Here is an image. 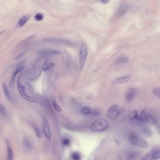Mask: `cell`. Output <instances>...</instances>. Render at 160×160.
<instances>
[{
    "mask_svg": "<svg viewBox=\"0 0 160 160\" xmlns=\"http://www.w3.org/2000/svg\"><path fill=\"white\" fill-rule=\"evenodd\" d=\"M109 123L105 119H100L95 121L91 125L90 130L93 132H102L105 131L109 128Z\"/></svg>",
    "mask_w": 160,
    "mask_h": 160,
    "instance_id": "obj_1",
    "label": "cell"
},
{
    "mask_svg": "<svg viewBox=\"0 0 160 160\" xmlns=\"http://www.w3.org/2000/svg\"><path fill=\"white\" fill-rule=\"evenodd\" d=\"M141 160H152V151H150L146 155H145Z\"/></svg>",
    "mask_w": 160,
    "mask_h": 160,
    "instance_id": "obj_28",
    "label": "cell"
},
{
    "mask_svg": "<svg viewBox=\"0 0 160 160\" xmlns=\"http://www.w3.org/2000/svg\"><path fill=\"white\" fill-rule=\"evenodd\" d=\"M132 77L131 76L122 77L116 79L113 81V84L114 85H119V84H125L127 83L131 79Z\"/></svg>",
    "mask_w": 160,
    "mask_h": 160,
    "instance_id": "obj_12",
    "label": "cell"
},
{
    "mask_svg": "<svg viewBox=\"0 0 160 160\" xmlns=\"http://www.w3.org/2000/svg\"><path fill=\"white\" fill-rule=\"evenodd\" d=\"M121 113V109L119 107L116 105H113L110 107L108 110L107 115L110 119H114L117 118Z\"/></svg>",
    "mask_w": 160,
    "mask_h": 160,
    "instance_id": "obj_5",
    "label": "cell"
},
{
    "mask_svg": "<svg viewBox=\"0 0 160 160\" xmlns=\"http://www.w3.org/2000/svg\"><path fill=\"white\" fill-rule=\"evenodd\" d=\"M24 69H25V66H20L19 67H18L15 71L14 73L12 75L11 77V80H10V83H9V85L10 87H13L14 85L15 84V77L17 75V74L19 73V72H21V71H23Z\"/></svg>",
    "mask_w": 160,
    "mask_h": 160,
    "instance_id": "obj_14",
    "label": "cell"
},
{
    "mask_svg": "<svg viewBox=\"0 0 160 160\" xmlns=\"http://www.w3.org/2000/svg\"><path fill=\"white\" fill-rule=\"evenodd\" d=\"M23 147L24 151L28 152L32 148V144L30 139L27 137H25L23 141Z\"/></svg>",
    "mask_w": 160,
    "mask_h": 160,
    "instance_id": "obj_11",
    "label": "cell"
},
{
    "mask_svg": "<svg viewBox=\"0 0 160 160\" xmlns=\"http://www.w3.org/2000/svg\"></svg>",
    "mask_w": 160,
    "mask_h": 160,
    "instance_id": "obj_36",
    "label": "cell"
},
{
    "mask_svg": "<svg viewBox=\"0 0 160 160\" xmlns=\"http://www.w3.org/2000/svg\"><path fill=\"white\" fill-rule=\"evenodd\" d=\"M54 65V63L52 62H46L42 65V69L44 71H49L52 68Z\"/></svg>",
    "mask_w": 160,
    "mask_h": 160,
    "instance_id": "obj_20",
    "label": "cell"
},
{
    "mask_svg": "<svg viewBox=\"0 0 160 160\" xmlns=\"http://www.w3.org/2000/svg\"><path fill=\"white\" fill-rule=\"evenodd\" d=\"M40 55L44 57H51L53 55H57L60 54V52L57 50L51 49H44L41 50L39 52Z\"/></svg>",
    "mask_w": 160,
    "mask_h": 160,
    "instance_id": "obj_9",
    "label": "cell"
},
{
    "mask_svg": "<svg viewBox=\"0 0 160 160\" xmlns=\"http://www.w3.org/2000/svg\"><path fill=\"white\" fill-rule=\"evenodd\" d=\"M25 53L22 52L20 53L19 55H17V57L15 58V59L16 60H19V59H21L23 57H25Z\"/></svg>",
    "mask_w": 160,
    "mask_h": 160,
    "instance_id": "obj_33",
    "label": "cell"
},
{
    "mask_svg": "<svg viewBox=\"0 0 160 160\" xmlns=\"http://www.w3.org/2000/svg\"><path fill=\"white\" fill-rule=\"evenodd\" d=\"M129 141L134 146H138L141 148H145L148 147L147 143L144 140L134 134H131L129 137Z\"/></svg>",
    "mask_w": 160,
    "mask_h": 160,
    "instance_id": "obj_3",
    "label": "cell"
},
{
    "mask_svg": "<svg viewBox=\"0 0 160 160\" xmlns=\"http://www.w3.org/2000/svg\"><path fill=\"white\" fill-rule=\"evenodd\" d=\"M101 3H103V4H106L107 3H109V1H106V0H104L101 1Z\"/></svg>",
    "mask_w": 160,
    "mask_h": 160,
    "instance_id": "obj_34",
    "label": "cell"
},
{
    "mask_svg": "<svg viewBox=\"0 0 160 160\" xmlns=\"http://www.w3.org/2000/svg\"><path fill=\"white\" fill-rule=\"evenodd\" d=\"M152 151V160H157L160 156V150L159 148H154Z\"/></svg>",
    "mask_w": 160,
    "mask_h": 160,
    "instance_id": "obj_18",
    "label": "cell"
},
{
    "mask_svg": "<svg viewBox=\"0 0 160 160\" xmlns=\"http://www.w3.org/2000/svg\"><path fill=\"white\" fill-rule=\"evenodd\" d=\"M43 19V15L41 13H38L37 14H36L35 16L34 17V19L37 21H41Z\"/></svg>",
    "mask_w": 160,
    "mask_h": 160,
    "instance_id": "obj_27",
    "label": "cell"
},
{
    "mask_svg": "<svg viewBox=\"0 0 160 160\" xmlns=\"http://www.w3.org/2000/svg\"><path fill=\"white\" fill-rule=\"evenodd\" d=\"M0 113L3 115H5L6 114V109L5 108L1 103H0Z\"/></svg>",
    "mask_w": 160,
    "mask_h": 160,
    "instance_id": "obj_30",
    "label": "cell"
},
{
    "mask_svg": "<svg viewBox=\"0 0 160 160\" xmlns=\"http://www.w3.org/2000/svg\"><path fill=\"white\" fill-rule=\"evenodd\" d=\"M33 126H34L33 127H34V130H35V131L36 135L38 138L40 139V138H41V134L40 130H39V129L36 126H35V125H33Z\"/></svg>",
    "mask_w": 160,
    "mask_h": 160,
    "instance_id": "obj_29",
    "label": "cell"
},
{
    "mask_svg": "<svg viewBox=\"0 0 160 160\" xmlns=\"http://www.w3.org/2000/svg\"><path fill=\"white\" fill-rule=\"evenodd\" d=\"M117 158L118 160H124L123 159V158H122L121 156H120V155H117Z\"/></svg>",
    "mask_w": 160,
    "mask_h": 160,
    "instance_id": "obj_35",
    "label": "cell"
},
{
    "mask_svg": "<svg viewBox=\"0 0 160 160\" xmlns=\"http://www.w3.org/2000/svg\"><path fill=\"white\" fill-rule=\"evenodd\" d=\"M88 55V51L85 42H83L80 47L79 53V69L82 71L84 68Z\"/></svg>",
    "mask_w": 160,
    "mask_h": 160,
    "instance_id": "obj_2",
    "label": "cell"
},
{
    "mask_svg": "<svg viewBox=\"0 0 160 160\" xmlns=\"http://www.w3.org/2000/svg\"><path fill=\"white\" fill-rule=\"evenodd\" d=\"M3 92H4V95H5L7 99H8L9 101H11V103H14V100L13 98H12V96H11V95L9 90V89H8L6 85L5 84H3Z\"/></svg>",
    "mask_w": 160,
    "mask_h": 160,
    "instance_id": "obj_16",
    "label": "cell"
},
{
    "mask_svg": "<svg viewBox=\"0 0 160 160\" xmlns=\"http://www.w3.org/2000/svg\"><path fill=\"white\" fill-rule=\"evenodd\" d=\"M20 77H19L17 82V88H18L20 95H21V96L26 101H30V102H35V99L33 98V97L28 95L25 93V87L24 86L22 85L20 82Z\"/></svg>",
    "mask_w": 160,
    "mask_h": 160,
    "instance_id": "obj_6",
    "label": "cell"
},
{
    "mask_svg": "<svg viewBox=\"0 0 160 160\" xmlns=\"http://www.w3.org/2000/svg\"><path fill=\"white\" fill-rule=\"evenodd\" d=\"M129 61V58L127 57H122L117 61L116 63L117 64H125Z\"/></svg>",
    "mask_w": 160,
    "mask_h": 160,
    "instance_id": "obj_21",
    "label": "cell"
},
{
    "mask_svg": "<svg viewBox=\"0 0 160 160\" xmlns=\"http://www.w3.org/2000/svg\"><path fill=\"white\" fill-rule=\"evenodd\" d=\"M129 9V6L127 5H122L120 7L117 11V15L118 17H120L123 16V15L125 14L126 12H127Z\"/></svg>",
    "mask_w": 160,
    "mask_h": 160,
    "instance_id": "obj_17",
    "label": "cell"
},
{
    "mask_svg": "<svg viewBox=\"0 0 160 160\" xmlns=\"http://www.w3.org/2000/svg\"><path fill=\"white\" fill-rule=\"evenodd\" d=\"M42 42L50 43L59 44L69 46H74V44L71 41L64 39L46 38L42 40Z\"/></svg>",
    "mask_w": 160,
    "mask_h": 160,
    "instance_id": "obj_4",
    "label": "cell"
},
{
    "mask_svg": "<svg viewBox=\"0 0 160 160\" xmlns=\"http://www.w3.org/2000/svg\"><path fill=\"white\" fill-rule=\"evenodd\" d=\"M91 112V110L90 109L87 108V107L83 108L81 110V113L83 115H87L89 114Z\"/></svg>",
    "mask_w": 160,
    "mask_h": 160,
    "instance_id": "obj_26",
    "label": "cell"
},
{
    "mask_svg": "<svg viewBox=\"0 0 160 160\" xmlns=\"http://www.w3.org/2000/svg\"><path fill=\"white\" fill-rule=\"evenodd\" d=\"M160 89L159 88H155L154 89V94L158 98H160Z\"/></svg>",
    "mask_w": 160,
    "mask_h": 160,
    "instance_id": "obj_31",
    "label": "cell"
},
{
    "mask_svg": "<svg viewBox=\"0 0 160 160\" xmlns=\"http://www.w3.org/2000/svg\"><path fill=\"white\" fill-rule=\"evenodd\" d=\"M139 118L142 124L149 123L153 120L152 115L147 108L145 109L141 112V115H139Z\"/></svg>",
    "mask_w": 160,
    "mask_h": 160,
    "instance_id": "obj_7",
    "label": "cell"
},
{
    "mask_svg": "<svg viewBox=\"0 0 160 160\" xmlns=\"http://www.w3.org/2000/svg\"><path fill=\"white\" fill-rule=\"evenodd\" d=\"M142 130L143 133H144L146 135H147V136H151V135H152V131L151 129L146 125H144V126H143Z\"/></svg>",
    "mask_w": 160,
    "mask_h": 160,
    "instance_id": "obj_22",
    "label": "cell"
},
{
    "mask_svg": "<svg viewBox=\"0 0 160 160\" xmlns=\"http://www.w3.org/2000/svg\"><path fill=\"white\" fill-rule=\"evenodd\" d=\"M139 156V153L136 151H130L126 153V158L128 160H136Z\"/></svg>",
    "mask_w": 160,
    "mask_h": 160,
    "instance_id": "obj_15",
    "label": "cell"
},
{
    "mask_svg": "<svg viewBox=\"0 0 160 160\" xmlns=\"http://www.w3.org/2000/svg\"><path fill=\"white\" fill-rule=\"evenodd\" d=\"M29 20V17L27 16H22L20 18L18 23V25L19 27H23L25 25Z\"/></svg>",
    "mask_w": 160,
    "mask_h": 160,
    "instance_id": "obj_19",
    "label": "cell"
},
{
    "mask_svg": "<svg viewBox=\"0 0 160 160\" xmlns=\"http://www.w3.org/2000/svg\"><path fill=\"white\" fill-rule=\"evenodd\" d=\"M52 104L54 109H55L57 111H61V109L60 107L58 105V104L57 103V101H56V100L55 99H53L52 100Z\"/></svg>",
    "mask_w": 160,
    "mask_h": 160,
    "instance_id": "obj_25",
    "label": "cell"
},
{
    "mask_svg": "<svg viewBox=\"0 0 160 160\" xmlns=\"http://www.w3.org/2000/svg\"><path fill=\"white\" fill-rule=\"evenodd\" d=\"M129 120L131 123L134 126H139L142 124L137 110H133L131 113L129 115Z\"/></svg>",
    "mask_w": 160,
    "mask_h": 160,
    "instance_id": "obj_8",
    "label": "cell"
},
{
    "mask_svg": "<svg viewBox=\"0 0 160 160\" xmlns=\"http://www.w3.org/2000/svg\"><path fill=\"white\" fill-rule=\"evenodd\" d=\"M43 132L46 138L48 140H50L51 137V131H50V126L49 125V123L46 117L44 119L43 123Z\"/></svg>",
    "mask_w": 160,
    "mask_h": 160,
    "instance_id": "obj_10",
    "label": "cell"
},
{
    "mask_svg": "<svg viewBox=\"0 0 160 160\" xmlns=\"http://www.w3.org/2000/svg\"><path fill=\"white\" fill-rule=\"evenodd\" d=\"M136 94V90L134 88H131L127 91L125 94V99L127 102L131 101V100L134 98Z\"/></svg>",
    "mask_w": 160,
    "mask_h": 160,
    "instance_id": "obj_13",
    "label": "cell"
},
{
    "mask_svg": "<svg viewBox=\"0 0 160 160\" xmlns=\"http://www.w3.org/2000/svg\"><path fill=\"white\" fill-rule=\"evenodd\" d=\"M70 144V140L68 138H65L63 140V144L64 146H68Z\"/></svg>",
    "mask_w": 160,
    "mask_h": 160,
    "instance_id": "obj_32",
    "label": "cell"
},
{
    "mask_svg": "<svg viewBox=\"0 0 160 160\" xmlns=\"http://www.w3.org/2000/svg\"><path fill=\"white\" fill-rule=\"evenodd\" d=\"M13 160V152L12 148L10 147H8V154H7V160Z\"/></svg>",
    "mask_w": 160,
    "mask_h": 160,
    "instance_id": "obj_24",
    "label": "cell"
},
{
    "mask_svg": "<svg viewBox=\"0 0 160 160\" xmlns=\"http://www.w3.org/2000/svg\"><path fill=\"white\" fill-rule=\"evenodd\" d=\"M71 158L72 160H81V156L80 153L77 152H75L71 154Z\"/></svg>",
    "mask_w": 160,
    "mask_h": 160,
    "instance_id": "obj_23",
    "label": "cell"
}]
</instances>
